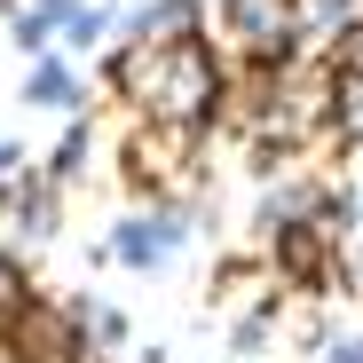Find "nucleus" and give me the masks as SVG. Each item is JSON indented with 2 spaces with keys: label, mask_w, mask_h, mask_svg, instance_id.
Here are the masks:
<instances>
[{
  "label": "nucleus",
  "mask_w": 363,
  "mask_h": 363,
  "mask_svg": "<svg viewBox=\"0 0 363 363\" xmlns=\"http://www.w3.org/2000/svg\"><path fill=\"white\" fill-rule=\"evenodd\" d=\"M118 95L135 103V118H166V127H206L221 103V55L206 32H174V40H135L118 55Z\"/></svg>",
  "instance_id": "1"
},
{
  "label": "nucleus",
  "mask_w": 363,
  "mask_h": 363,
  "mask_svg": "<svg viewBox=\"0 0 363 363\" xmlns=\"http://www.w3.org/2000/svg\"><path fill=\"white\" fill-rule=\"evenodd\" d=\"M127 182L135 190H182L198 182V158H206V127H166V118H135L127 135Z\"/></svg>",
  "instance_id": "2"
},
{
  "label": "nucleus",
  "mask_w": 363,
  "mask_h": 363,
  "mask_svg": "<svg viewBox=\"0 0 363 363\" xmlns=\"http://www.w3.org/2000/svg\"><path fill=\"white\" fill-rule=\"evenodd\" d=\"M55 237V182L48 174H0V261H32L40 245Z\"/></svg>",
  "instance_id": "3"
},
{
  "label": "nucleus",
  "mask_w": 363,
  "mask_h": 363,
  "mask_svg": "<svg viewBox=\"0 0 363 363\" xmlns=\"http://www.w3.org/2000/svg\"><path fill=\"white\" fill-rule=\"evenodd\" d=\"M221 48L245 55V64H284L300 48V24H292V0H221Z\"/></svg>",
  "instance_id": "4"
},
{
  "label": "nucleus",
  "mask_w": 363,
  "mask_h": 363,
  "mask_svg": "<svg viewBox=\"0 0 363 363\" xmlns=\"http://www.w3.org/2000/svg\"><path fill=\"white\" fill-rule=\"evenodd\" d=\"M0 340L16 347V363H79V324H72V308H55V300H16Z\"/></svg>",
  "instance_id": "5"
},
{
  "label": "nucleus",
  "mask_w": 363,
  "mask_h": 363,
  "mask_svg": "<svg viewBox=\"0 0 363 363\" xmlns=\"http://www.w3.org/2000/svg\"><path fill=\"white\" fill-rule=\"evenodd\" d=\"M174 245H182V206H150V213H127L111 229V253L127 269H166Z\"/></svg>",
  "instance_id": "6"
},
{
  "label": "nucleus",
  "mask_w": 363,
  "mask_h": 363,
  "mask_svg": "<svg viewBox=\"0 0 363 363\" xmlns=\"http://www.w3.org/2000/svg\"><path fill=\"white\" fill-rule=\"evenodd\" d=\"M198 16H206V0H150V9L127 16V32L135 40H174V32H198Z\"/></svg>",
  "instance_id": "7"
},
{
  "label": "nucleus",
  "mask_w": 363,
  "mask_h": 363,
  "mask_svg": "<svg viewBox=\"0 0 363 363\" xmlns=\"http://www.w3.org/2000/svg\"><path fill=\"white\" fill-rule=\"evenodd\" d=\"M332 135H347L363 150V79H340L332 87Z\"/></svg>",
  "instance_id": "8"
},
{
  "label": "nucleus",
  "mask_w": 363,
  "mask_h": 363,
  "mask_svg": "<svg viewBox=\"0 0 363 363\" xmlns=\"http://www.w3.org/2000/svg\"><path fill=\"white\" fill-rule=\"evenodd\" d=\"M24 95H32V103H79V79H72V64H40V72L24 79Z\"/></svg>",
  "instance_id": "9"
},
{
  "label": "nucleus",
  "mask_w": 363,
  "mask_h": 363,
  "mask_svg": "<svg viewBox=\"0 0 363 363\" xmlns=\"http://www.w3.org/2000/svg\"><path fill=\"white\" fill-rule=\"evenodd\" d=\"M324 64H332V79H363V16H347V32L332 40Z\"/></svg>",
  "instance_id": "10"
},
{
  "label": "nucleus",
  "mask_w": 363,
  "mask_h": 363,
  "mask_svg": "<svg viewBox=\"0 0 363 363\" xmlns=\"http://www.w3.org/2000/svg\"><path fill=\"white\" fill-rule=\"evenodd\" d=\"M103 24H111V16H103V9H72V16H64V24H55V32H64V40H72V48H95V40H103Z\"/></svg>",
  "instance_id": "11"
},
{
  "label": "nucleus",
  "mask_w": 363,
  "mask_h": 363,
  "mask_svg": "<svg viewBox=\"0 0 363 363\" xmlns=\"http://www.w3.org/2000/svg\"><path fill=\"white\" fill-rule=\"evenodd\" d=\"M324 363H363V332H332L324 340Z\"/></svg>",
  "instance_id": "12"
},
{
  "label": "nucleus",
  "mask_w": 363,
  "mask_h": 363,
  "mask_svg": "<svg viewBox=\"0 0 363 363\" xmlns=\"http://www.w3.org/2000/svg\"><path fill=\"white\" fill-rule=\"evenodd\" d=\"M48 32H55V24H48V16H40V9H24V16H16V48H40V40H48Z\"/></svg>",
  "instance_id": "13"
},
{
  "label": "nucleus",
  "mask_w": 363,
  "mask_h": 363,
  "mask_svg": "<svg viewBox=\"0 0 363 363\" xmlns=\"http://www.w3.org/2000/svg\"><path fill=\"white\" fill-rule=\"evenodd\" d=\"M16 300H24V292H16V269L0 261V324H9V308H16Z\"/></svg>",
  "instance_id": "14"
},
{
  "label": "nucleus",
  "mask_w": 363,
  "mask_h": 363,
  "mask_svg": "<svg viewBox=\"0 0 363 363\" xmlns=\"http://www.w3.org/2000/svg\"><path fill=\"white\" fill-rule=\"evenodd\" d=\"M0 363H16V347H9V340H0Z\"/></svg>",
  "instance_id": "15"
}]
</instances>
